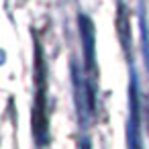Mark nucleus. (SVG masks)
I'll list each match as a JSON object with an SVG mask.
<instances>
[{
	"instance_id": "obj_3",
	"label": "nucleus",
	"mask_w": 149,
	"mask_h": 149,
	"mask_svg": "<svg viewBox=\"0 0 149 149\" xmlns=\"http://www.w3.org/2000/svg\"><path fill=\"white\" fill-rule=\"evenodd\" d=\"M131 65V84H129V120H127V145L129 149H143L141 139V108H139V82L133 63Z\"/></svg>"
},
{
	"instance_id": "obj_2",
	"label": "nucleus",
	"mask_w": 149,
	"mask_h": 149,
	"mask_svg": "<svg viewBox=\"0 0 149 149\" xmlns=\"http://www.w3.org/2000/svg\"><path fill=\"white\" fill-rule=\"evenodd\" d=\"M72 78H74V98H76V108H78V116H80V125L86 127L88 120L94 116L96 112V92H94V84L88 82L76 63H72Z\"/></svg>"
},
{
	"instance_id": "obj_6",
	"label": "nucleus",
	"mask_w": 149,
	"mask_h": 149,
	"mask_svg": "<svg viewBox=\"0 0 149 149\" xmlns=\"http://www.w3.org/2000/svg\"><path fill=\"white\" fill-rule=\"evenodd\" d=\"M139 27H141V49H143V59H145V68L149 72V25L145 19V8L143 4H139Z\"/></svg>"
},
{
	"instance_id": "obj_1",
	"label": "nucleus",
	"mask_w": 149,
	"mask_h": 149,
	"mask_svg": "<svg viewBox=\"0 0 149 149\" xmlns=\"http://www.w3.org/2000/svg\"><path fill=\"white\" fill-rule=\"evenodd\" d=\"M35 104H33V137L37 141V147L49 145V118H47V74H45V61L43 51L37 45L35 49Z\"/></svg>"
},
{
	"instance_id": "obj_4",
	"label": "nucleus",
	"mask_w": 149,
	"mask_h": 149,
	"mask_svg": "<svg viewBox=\"0 0 149 149\" xmlns=\"http://www.w3.org/2000/svg\"><path fill=\"white\" fill-rule=\"evenodd\" d=\"M78 25H80V37H82V47H84L86 72L92 78H96V35H94V23L84 13H80Z\"/></svg>"
},
{
	"instance_id": "obj_5",
	"label": "nucleus",
	"mask_w": 149,
	"mask_h": 149,
	"mask_svg": "<svg viewBox=\"0 0 149 149\" xmlns=\"http://www.w3.org/2000/svg\"><path fill=\"white\" fill-rule=\"evenodd\" d=\"M116 35L120 41V47L129 59V63H133V53H131V17H129V8L118 2L116 6Z\"/></svg>"
}]
</instances>
